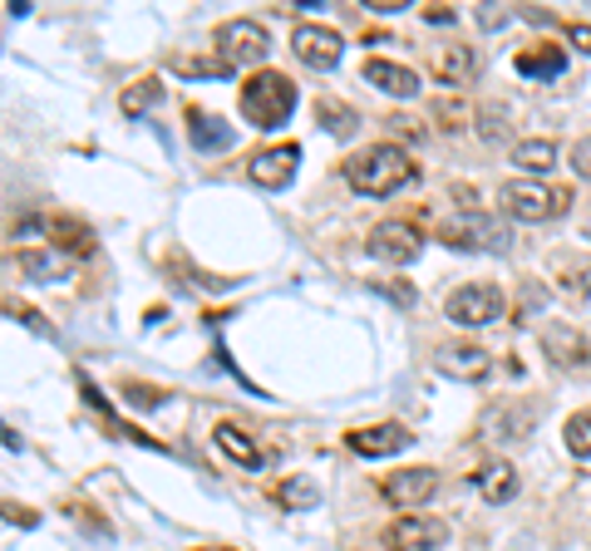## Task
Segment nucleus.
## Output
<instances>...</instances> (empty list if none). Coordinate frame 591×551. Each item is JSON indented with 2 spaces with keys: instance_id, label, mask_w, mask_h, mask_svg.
<instances>
[{
  "instance_id": "obj_1",
  "label": "nucleus",
  "mask_w": 591,
  "mask_h": 551,
  "mask_svg": "<svg viewBox=\"0 0 591 551\" xmlns=\"http://www.w3.org/2000/svg\"><path fill=\"white\" fill-rule=\"evenodd\" d=\"M345 182L360 198H390L404 182H414V163H409V153L400 143H374L345 163Z\"/></svg>"
},
{
  "instance_id": "obj_2",
  "label": "nucleus",
  "mask_w": 591,
  "mask_h": 551,
  "mask_svg": "<svg viewBox=\"0 0 591 551\" xmlns=\"http://www.w3.org/2000/svg\"><path fill=\"white\" fill-rule=\"evenodd\" d=\"M296 99H301L296 84L287 74H277V69H261V74H252L242 84V113L257 123L261 133H277L281 123L296 113Z\"/></svg>"
},
{
  "instance_id": "obj_3",
  "label": "nucleus",
  "mask_w": 591,
  "mask_h": 551,
  "mask_svg": "<svg viewBox=\"0 0 591 551\" xmlns=\"http://www.w3.org/2000/svg\"><path fill=\"white\" fill-rule=\"evenodd\" d=\"M567 202H572V192L548 188V182H538V178H513L498 188V207H503L513 222H552L557 212H567Z\"/></svg>"
},
{
  "instance_id": "obj_4",
  "label": "nucleus",
  "mask_w": 591,
  "mask_h": 551,
  "mask_svg": "<svg viewBox=\"0 0 591 551\" xmlns=\"http://www.w3.org/2000/svg\"><path fill=\"white\" fill-rule=\"evenodd\" d=\"M439 241L449 251H508L513 247V232L503 222H493L488 212H459L439 227Z\"/></svg>"
},
{
  "instance_id": "obj_5",
  "label": "nucleus",
  "mask_w": 591,
  "mask_h": 551,
  "mask_svg": "<svg viewBox=\"0 0 591 551\" xmlns=\"http://www.w3.org/2000/svg\"><path fill=\"white\" fill-rule=\"evenodd\" d=\"M267 54H271V44L257 20H227L218 30V60L227 64V74H232V69H257L261 74Z\"/></svg>"
},
{
  "instance_id": "obj_6",
  "label": "nucleus",
  "mask_w": 591,
  "mask_h": 551,
  "mask_svg": "<svg viewBox=\"0 0 591 551\" xmlns=\"http://www.w3.org/2000/svg\"><path fill=\"white\" fill-rule=\"evenodd\" d=\"M443 310H449V320L453 325H463V330H483V325H493V320H503V291L498 285H488V281H469V285H459V291L443 301Z\"/></svg>"
},
{
  "instance_id": "obj_7",
  "label": "nucleus",
  "mask_w": 591,
  "mask_h": 551,
  "mask_svg": "<svg viewBox=\"0 0 591 551\" xmlns=\"http://www.w3.org/2000/svg\"><path fill=\"white\" fill-rule=\"evenodd\" d=\"M434 492H439V473H434V468H400V473L380 478V498L390 502V508H400V512L424 508Z\"/></svg>"
},
{
  "instance_id": "obj_8",
  "label": "nucleus",
  "mask_w": 591,
  "mask_h": 551,
  "mask_svg": "<svg viewBox=\"0 0 591 551\" xmlns=\"http://www.w3.org/2000/svg\"><path fill=\"white\" fill-rule=\"evenodd\" d=\"M296 168H301V148L296 143H277V148H261V153L247 163V178L267 192H281L296 182Z\"/></svg>"
},
{
  "instance_id": "obj_9",
  "label": "nucleus",
  "mask_w": 591,
  "mask_h": 551,
  "mask_svg": "<svg viewBox=\"0 0 591 551\" xmlns=\"http://www.w3.org/2000/svg\"><path fill=\"white\" fill-rule=\"evenodd\" d=\"M419 247H424V237L409 222H380L370 232V257L384 261V267H409L419 257Z\"/></svg>"
},
{
  "instance_id": "obj_10",
  "label": "nucleus",
  "mask_w": 591,
  "mask_h": 551,
  "mask_svg": "<svg viewBox=\"0 0 591 551\" xmlns=\"http://www.w3.org/2000/svg\"><path fill=\"white\" fill-rule=\"evenodd\" d=\"M443 542H449V522H439V517H400L384 532L390 551H434Z\"/></svg>"
},
{
  "instance_id": "obj_11",
  "label": "nucleus",
  "mask_w": 591,
  "mask_h": 551,
  "mask_svg": "<svg viewBox=\"0 0 591 551\" xmlns=\"http://www.w3.org/2000/svg\"><path fill=\"white\" fill-rule=\"evenodd\" d=\"M291 50H296V60L311 64V69H335L345 44H340V34L331 26H296L291 30Z\"/></svg>"
},
{
  "instance_id": "obj_12",
  "label": "nucleus",
  "mask_w": 591,
  "mask_h": 551,
  "mask_svg": "<svg viewBox=\"0 0 591 551\" xmlns=\"http://www.w3.org/2000/svg\"><path fill=\"white\" fill-rule=\"evenodd\" d=\"M542 354H548L552 364H572V370H582V364L591 360V340L582 335L577 325H567V320H552L548 330H542Z\"/></svg>"
},
{
  "instance_id": "obj_13",
  "label": "nucleus",
  "mask_w": 591,
  "mask_h": 551,
  "mask_svg": "<svg viewBox=\"0 0 591 551\" xmlns=\"http://www.w3.org/2000/svg\"><path fill=\"white\" fill-rule=\"evenodd\" d=\"M79 394H84V404H89V409H94V413H99V419H104V429L113 433V439H123V443H139V448H153V453H168V443H158V439H148V433H143V429H133V423H123V419H119V413H113V409H109V399H104V394H99V384H94V379H89V374H79Z\"/></svg>"
},
{
  "instance_id": "obj_14",
  "label": "nucleus",
  "mask_w": 591,
  "mask_h": 551,
  "mask_svg": "<svg viewBox=\"0 0 591 551\" xmlns=\"http://www.w3.org/2000/svg\"><path fill=\"white\" fill-rule=\"evenodd\" d=\"M345 448L360 458H390V453H404L409 448V429L404 423H374V429H350L345 433Z\"/></svg>"
},
{
  "instance_id": "obj_15",
  "label": "nucleus",
  "mask_w": 591,
  "mask_h": 551,
  "mask_svg": "<svg viewBox=\"0 0 591 551\" xmlns=\"http://www.w3.org/2000/svg\"><path fill=\"white\" fill-rule=\"evenodd\" d=\"M439 370L449 379H463V384H479L493 374V354L483 344H449V350H439Z\"/></svg>"
},
{
  "instance_id": "obj_16",
  "label": "nucleus",
  "mask_w": 591,
  "mask_h": 551,
  "mask_svg": "<svg viewBox=\"0 0 591 551\" xmlns=\"http://www.w3.org/2000/svg\"><path fill=\"white\" fill-rule=\"evenodd\" d=\"M188 138L202 153H227V148L237 143V133L227 129L222 113H202V109H188Z\"/></svg>"
},
{
  "instance_id": "obj_17",
  "label": "nucleus",
  "mask_w": 591,
  "mask_h": 551,
  "mask_svg": "<svg viewBox=\"0 0 591 551\" xmlns=\"http://www.w3.org/2000/svg\"><path fill=\"white\" fill-rule=\"evenodd\" d=\"M365 79H370L374 89H384L390 99H414L419 89H424V84H419V74H414V69L390 64V60H374V54L365 60Z\"/></svg>"
},
{
  "instance_id": "obj_18",
  "label": "nucleus",
  "mask_w": 591,
  "mask_h": 551,
  "mask_svg": "<svg viewBox=\"0 0 591 551\" xmlns=\"http://www.w3.org/2000/svg\"><path fill=\"white\" fill-rule=\"evenodd\" d=\"M473 482H479V492L493 508H503V502L518 498V468L503 463V458H493V463H483L479 473H473Z\"/></svg>"
},
{
  "instance_id": "obj_19",
  "label": "nucleus",
  "mask_w": 591,
  "mask_h": 551,
  "mask_svg": "<svg viewBox=\"0 0 591 551\" xmlns=\"http://www.w3.org/2000/svg\"><path fill=\"white\" fill-rule=\"evenodd\" d=\"M212 439H218L222 453L232 458L237 468H247V473H257V468L267 463V453H261V448H257L252 439H247V433L237 429V423H218V433H212Z\"/></svg>"
},
{
  "instance_id": "obj_20",
  "label": "nucleus",
  "mask_w": 591,
  "mask_h": 551,
  "mask_svg": "<svg viewBox=\"0 0 591 551\" xmlns=\"http://www.w3.org/2000/svg\"><path fill=\"white\" fill-rule=\"evenodd\" d=\"M44 232H50L54 251H74V257H89L94 251V232H89L84 222H74V217H54V222H44Z\"/></svg>"
},
{
  "instance_id": "obj_21",
  "label": "nucleus",
  "mask_w": 591,
  "mask_h": 551,
  "mask_svg": "<svg viewBox=\"0 0 591 551\" xmlns=\"http://www.w3.org/2000/svg\"><path fill=\"white\" fill-rule=\"evenodd\" d=\"M562 69H567L562 44H532V50L518 54V74H528V79H557Z\"/></svg>"
},
{
  "instance_id": "obj_22",
  "label": "nucleus",
  "mask_w": 591,
  "mask_h": 551,
  "mask_svg": "<svg viewBox=\"0 0 591 551\" xmlns=\"http://www.w3.org/2000/svg\"><path fill=\"white\" fill-rule=\"evenodd\" d=\"M434 69H439L443 84H469L473 69H479V60H473L469 44H443V50L434 54Z\"/></svg>"
},
{
  "instance_id": "obj_23",
  "label": "nucleus",
  "mask_w": 591,
  "mask_h": 551,
  "mask_svg": "<svg viewBox=\"0 0 591 551\" xmlns=\"http://www.w3.org/2000/svg\"><path fill=\"white\" fill-rule=\"evenodd\" d=\"M538 423V409H522V404H508L498 409L493 419H488V429H493V439L513 443V439H528V429Z\"/></svg>"
},
{
  "instance_id": "obj_24",
  "label": "nucleus",
  "mask_w": 591,
  "mask_h": 551,
  "mask_svg": "<svg viewBox=\"0 0 591 551\" xmlns=\"http://www.w3.org/2000/svg\"><path fill=\"white\" fill-rule=\"evenodd\" d=\"M513 163L528 172V178H538V172H548L557 163V143L552 138H522V143L513 148Z\"/></svg>"
},
{
  "instance_id": "obj_25",
  "label": "nucleus",
  "mask_w": 591,
  "mask_h": 551,
  "mask_svg": "<svg viewBox=\"0 0 591 551\" xmlns=\"http://www.w3.org/2000/svg\"><path fill=\"white\" fill-rule=\"evenodd\" d=\"M20 271L30 276V281H64L70 276V261L60 257V251H20Z\"/></svg>"
},
{
  "instance_id": "obj_26",
  "label": "nucleus",
  "mask_w": 591,
  "mask_h": 551,
  "mask_svg": "<svg viewBox=\"0 0 591 551\" xmlns=\"http://www.w3.org/2000/svg\"><path fill=\"white\" fill-rule=\"evenodd\" d=\"M315 119H321V129L335 133V138H355V129H360V113L350 109V103H340V99L315 103Z\"/></svg>"
},
{
  "instance_id": "obj_27",
  "label": "nucleus",
  "mask_w": 591,
  "mask_h": 551,
  "mask_svg": "<svg viewBox=\"0 0 591 551\" xmlns=\"http://www.w3.org/2000/svg\"><path fill=\"white\" fill-rule=\"evenodd\" d=\"M277 502H281V508H291V512H311V508H321V488L305 482V478H281L277 482Z\"/></svg>"
},
{
  "instance_id": "obj_28",
  "label": "nucleus",
  "mask_w": 591,
  "mask_h": 551,
  "mask_svg": "<svg viewBox=\"0 0 591 551\" xmlns=\"http://www.w3.org/2000/svg\"><path fill=\"white\" fill-rule=\"evenodd\" d=\"M158 103H163V84H158V79H139V84H129V89H123L119 109L129 113V119H139V113L158 109Z\"/></svg>"
},
{
  "instance_id": "obj_29",
  "label": "nucleus",
  "mask_w": 591,
  "mask_h": 551,
  "mask_svg": "<svg viewBox=\"0 0 591 551\" xmlns=\"http://www.w3.org/2000/svg\"><path fill=\"white\" fill-rule=\"evenodd\" d=\"M562 439H567V453H572V458H591V409H582V413H572V419H567Z\"/></svg>"
},
{
  "instance_id": "obj_30",
  "label": "nucleus",
  "mask_w": 591,
  "mask_h": 551,
  "mask_svg": "<svg viewBox=\"0 0 591 551\" xmlns=\"http://www.w3.org/2000/svg\"><path fill=\"white\" fill-rule=\"evenodd\" d=\"M557 271L567 276V291L572 295H587L591 291V261H582V257H557Z\"/></svg>"
},
{
  "instance_id": "obj_31",
  "label": "nucleus",
  "mask_w": 591,
  "mask_h": 551,
  "mask_svg": "<svg viewBox=\"0 0 591 551\" xmlns=\"http://www.w3.org/2000/svg\"><path fill=\"white\" fill-rule=\"evenodd\" d=\"M173 69L183 79H218V74H227L222 60H192V54H173Z\"/></svg>"
},
{
  "instance_id": "obj_32",
  "label": "nucleus",
  "mask_w": 591,
  "mask_h": 551,
  "mask_svg": "<svg viewBox=\"0 0 591 551\" xmlns=\"http://www.w3.org/2000/svg\"><path fill=\"white\" fill-rule=\"evenodd\" d=\"M542 305H548V291H542V285H528L518 301V325H532V310H542Z\"/></svg>"
},
{
  "instance_id": "obj_33",
  "label": "nucleus",
  "mask_w": 591,
  "mask_h": 551,
  "mask_svg": "<svg viewBox=\"0 0 591 551\" xmlns=\"http://www.w3.org/2000/svg\"><path fill=\"white\" fill-rule=\"evenodd\" d=\"M123 394H129L133 409H158V404H163V389H148V384H123Z\"/></svg>"
},
{
  "instance_id": "obj_34",
  "label": "nucleus",
  "mask_w": 591,
  "mask_h": 551,
  "mask_svg": "<svg viewBox=\"0 0 591 551\" xmlns=\"http://www.w3.org/2000/svg\"><path fill=\"white\" fill-rule=\"evenodd\" d=\"M6 310L20 320V325H30V330H36V335H54V330L44 325V315H40V310H30V305H20V301H10Z\"/></svg>"
},
{
  "instance_id": "obj_35",
  "label": "nucleus",
  "mask_w": 591,
  "mask_h": 551,
  "mask_svg": "<svg viewBox=\"0 0 591 551\" xmlns=\"http://www.w3.org/2000/svg\"><path fill=\"white\" fill-rule=\"evenodd\" d=\"M0 517L10 527H40V512L36 508H20V502H0Z\"/></svg>"
},
{
  "instance_id": "obj_36",
  "label": "nucleus",
  "mask_w": 591,
  "mask_h": 551,
  "mask_svg": "<svg viewBox=\"0 0 591 551\" xmlns=\"http://www.w3.org/2000/svg\"><path fill=\"white\" fill-rule=\"evenodd\" d=\"M572 172L577 178H591V138H577L572 143Z\"/></svg>"
},
{
  "instance_id": "obj_37",
  "label": "nucleus",
  "mask_w": 591,
  "mask_h": 551,
  "mask_svg": "<svg viewBox=\"0 0 591 551\" xmlns=\"http://www.w3.org/2000/svg\"><path fill=\"white\" fill-rule=\"evenodd\" d=\"M567 40H572L582 54H591V26H582V20H577V26H567Z\"/></svg>"
},
{
  "instance_id": "obj_38",
  "label": "nucleus",
  "mask_w": 591,
  "mask_h": 551,
  "mask_svg": "<svg viewBox=\"0 0 591 551\" xmlns=\"http://www.w3.org/2000/svg\"><path fill=\"white\" fill-rule=\"evenodd\" d=\"M374 285H380L384 295H394L400 305H414V291H404V285H394V281H374Z\"/></svg>"
},
{
  "instance_id": "obj_39",
  "label": "nucleus",
  "mask_w": 591,
  "mask_h": 551,
  "mask_svg": "<svg viewBox=\"0 0 591 551\" xmlns=\"http://www.w3.org/2000/svg\"><path fill=\"white\" fill-rule=\"evenodd\" d=\"M409 0H370V10H380V16H394V10H404Z\"/></svg>"
},
{
  "instance_id": "obj_40",
  "label": "nucleus",
  "mask_w": 591,
  "mask_h": 551,
  "mask_svg": "<svg viewBox=\"0 0 591 551\" xmlns=\"http://www.w3.org/2000/svg\"><path fill=\"white\" fill-rule=\"evenodd\" d=\"M0 443H6V448H20V443H26V439H20V433H16V429H10V423H6V419H0Z\"/></svg>"
},
{
  "instance_id": "obj_41",
  "label": "nucleus",
  "mask_w": 591,
  "mask_h": 551,
  "mask_svg": "<svg viewBox=\"0 0 591 551\" xmlns=\"http://www.w3.org/2000/svg\"><path fill=\"white\" fill-rule=\"evenodd\" d=\"M582 232H587V241H591V217H587V227H582Z\"/></svg>"
},
{
  "instance_id": "obj_42",
  "label": "nucleus",
  "mask_w": 591,
  "mask_h": 551,
  "mask_svg": "<svg viewBox=\"0 0 591 551\" xmlns=\"http://www.w3.org/2000/svg\"><path fill=\"white\" fill-rule=\"evenodd\" d=\"M218 551H232V547H218Z\"/></svg>"
}]
</instances>
